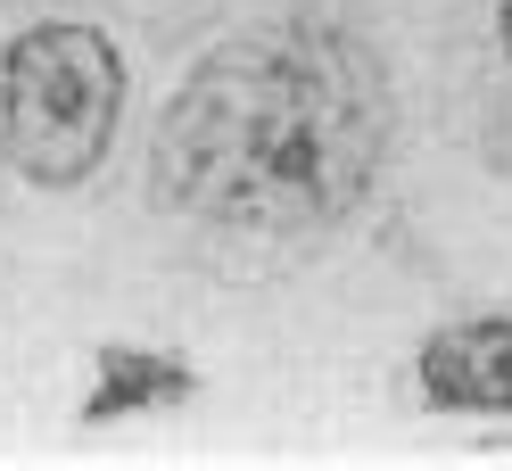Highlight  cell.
<instances>
[{
  "instance_id": "8992f818",
  "label": "cell",
  "mask_w": 512,
  "mask_h": 471,
  "mask_svg": "<svg viewBox=\"0 0 512 471\" xmlns=\"http://www.w3.org/2000/svg\"><path fill=\"white\" fill-rule=\"evenodd\" d=\"M488 455H512V438H488Z\"/></svg>"
},
{
  "instance_id": "6da1fadb",
  "label": "cell",
  "mask_w": 512,
  "mask_h": 471,
  "mask_svg": "<svg viewBox=\"0 0 512 471\" xmlns=\"http://www.w3.org/2000/svg\"><path fill=\"white\" fill-rule=\"evenodd\" d=\"M397 141L389 67L339 17H265L190 58L157 116L149 207L232 248H314L372 207Z\"/></svg>"
},
{
  "instance_id": "5b68a950",
  "label": "cell",
  "mask_w": 512,
  "mask_h": 471,
  "mask_svg": "<svg viewBox=\"0 0 512 471\" xmlns=\"http://www.w3.org/2000/svg\"><path fill=\"white\" fill-rule=\"evenodd\" d=\"M496 50L512 58V0H496Z\"/></svg>"
},
{
  "instance_id": "7a4b0ae2",
  "label": "cell",
  "mask_w": 512,
  "mask_h": 471,
  "mask_svg": "<svg viewBox=\"0 0 512 471\" xmlns=\"http://www.w3.org/2000/svg\"><path fill=\"white\" fill-rule=\"evenodd\" d=\"M133 67L108 25L34 17L0 42V166L25 191H83L116 157Z\"/></svg>"
},
{
  "instance_id": "277c9868",
  "label": "cell",
  "mask_w": 512,
  "mask_h": 471,
  "mask_svg": "<svg viewBox=\"0 0 512 471\" xmlns=\"http://www.w3.org/2000/svg\"><path fill=\"white\" fill-rule=\"evenodd\" d=\"M199 397V364L182 348H141V339H108L91 356V389H83V422H133V414H174Z\"/></svg>"
},
{
  "instance_id": "3957f363",
  "label": "cell",
  "mask_w": 512,
  "mask_h": 471,
  "mask_svg": "<svg viewBox=\"0 0 512 471\" xmlns=\"http://www.w3.org/2000/svg\"><path fill=\"white\" fill-rule=\"evenodd\" d=\"M413 381L438 414H512V314H455L422 331Z\"/></svg>"
}]
</instances>
